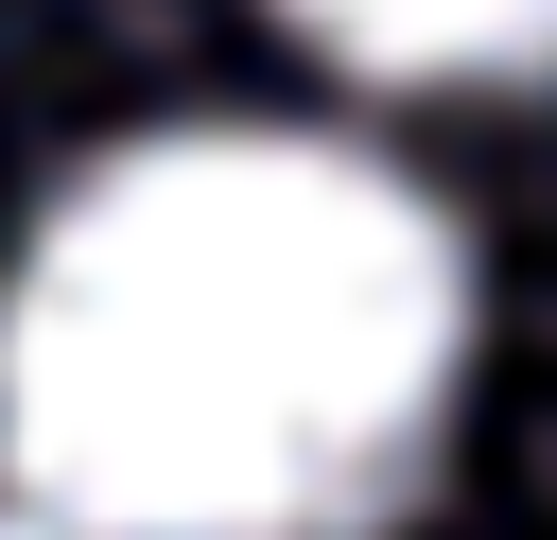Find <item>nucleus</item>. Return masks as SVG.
Segmentation results:
<instances>
[{"mask_svg": "<svg viewBox=\"0 0 557 540\" xmlns=\"http://www.w3.org/2000/svg\"><path fill=\"white\" fill-rule=\"evenodd\" d=\"M0 540H35V523H0Z\"/></svg>", "mask_w": 557, "mask_h": 540, "instance_id": "7ed1b4c3", "label": "nucleus"}, {"mask_svg": "<svg viewBox=\"0 0 557 540\" xmlns=\"http://www.w3.org/2000/svg\"><path fill=\"white\" fill-rule=\"evenodd\" d=\"M313 52L348 70H400V87H453V70H557V0H278Z\"/></svg>", "mask_w": 557, "mask_h": 540, "instance_id": "f03ea898", "label": "nucleus"}, {"mask_svg": "<svg viewBox=\"0 0 557 540\" xmlns=\"http://www.w3.org/2000/svg\"><path fill=\"white\" fill-rule=\"evenodd\" d=\"M470 261L348 139H122L0 296V453L70 540H383L453 435Z\"/></svg>", "mask_w": 557, "mask_h": 540, "instance_id": "f257e3e1", "label": "nucleus"}]
</instances>
